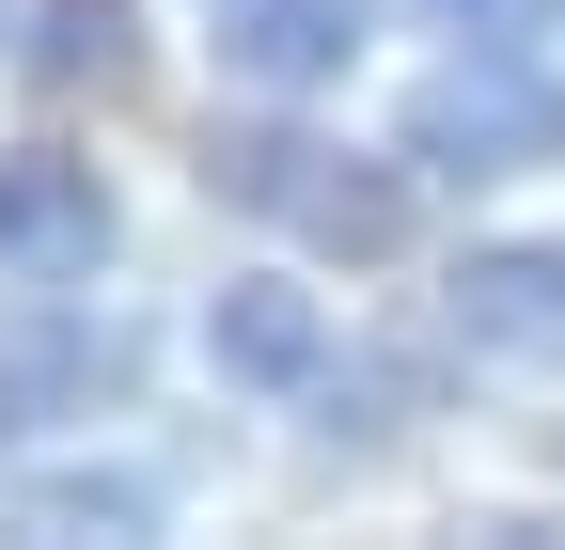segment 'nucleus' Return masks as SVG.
Returning <instances> with one entry per match:
<instances>
[{"mask_svg": "<svg viewBox=\"0 0 565 550\" xmlns=\"http://www.w3.org/2000/svg\"><path fill=\"white\" fill-rule=\"evenodd\" d=\"M393 158H408V173H440V189L534 173V158H565V95L534 80V47H456L440 80H408Z\"/></svg>", "mask_w": 565, "mask_h": 550, "instance_id": "nucleus-1", "label": "nucleus"}, {"mask_svg": "<svg viewBox=\"0 0 565 550\" xmlns=\"http://www.w3.org/2000/svg\"><path fill=\"white\" fill-rule=\"evenodd\" d=\"M110 173L95 158H63V142H32V158H0V284H95L110 267Z\"/></svg>", "mask_w": 565, "mask_h": 550, "instance_id": "nucleus-2", "label": "nucleus"}, {"mask_svg": "<svg viewBox=\"0 0 565 550\" xmlns=\"http://www.w3.org/2000/svg\"><path fill=\"white\" fill-rule=\"evenodd\" d=\"M440 315H456V347H471V362H534V378H565V252H534V236L456 252Z\"/></svg>", "mask_w": 565, "mask_h": 550, "instance_id": "nucleus-3", "label": "nucleus"}, {"mask_svg": "<svg viewBox=\"0 0 565 550\" xmlns=\"http://www.w3.org/2000/svg\"><path fill=\"white\" fill-rule=\"evenodd\" d=\"M362 0H221V80L252 95H330L345 63H362Z\"/></svg>", "mask_w": 565, "mask_h": 550, "instance_id": "nucleus-4", "label": "nucleus"}, {"mask_svg": "<svg viewBox=\"0 0 565 550\" xmlns=\"http://www.w3.org/2000/svg\"><path fill=\"white\" fill-rule=\"evenodd\" d=\"M204 362H221L236 393H315V378H330L315 284H221V299H204Z\"/></svg>", "mask_w": 565, "mask_h": 550, "instance_id": "nucleus-5", "label": "nucleus"}, {"mask_svg": "<svg viewBox=\"0 0 565 550\" xmlns=\"http://www.w3.org/2000/svg\"><path fill=\"white\" fill-rule=\"evenodd\" d=\"M282 221H299L315 252H345V267H393L424 204H408V173H393V158H299V189H282Z\"/></svg>", "mask_w": 565, "mask_h": 550, "instance_id": "nucleus-6", "label": "nucleus"}, {"mask_svg": "<svg viewBox=\"0 0 565 550\" xmlns=\"http://www.w3.org/2000/svg\"><path fill=\"white\" fill-rule=\"evenodd\" d=\"M32 80L126 95V80H141V17H126V0H47V17H32Z\"/></svg>", "mask_w": 565, "mask_h": 550, "instance_id": "nucleus-7", "label": "nucleus"}, {"mask_svg": "<svg viewBox=\"0 0 565 550\" xmlns=\"http://www.w3.org/2000/svg\"><path fill=\"white\" fill-rule=\"evenodd\" d=\"M32 535H141V488L126 472H47V488H17Z\"/></svg>", "mask_w": 565, "mask_h": 550, "instance_id": "nucleus-8", "label": "nucleus"}, {"mask_svg": "<svg viewBox=\"0 0 565 550\" xmlns=\"http://www.w3.org/2000/svg\"><path fill=\"white\" fill-rule=\"evenodd\" d=\"M299 158H315V142H282V126H236V142H204V189L282 204V189H299Z\"/></svg>", "mask_w": 565, "mask_h": 550, "instance_id": "nucleus-9", "label": "nucleus"}, {"mask_svg": "<svg viewBox=\"0 0 565 550\" xmlns=\"http://www.w3.org/2000/svg\"><path fill=\"white\" fill-rule=\"evenodd\" d=\"M440 17H456V32H471V47H534V32H550V17H565V0H440Z\"/></svg>", "mask_w": 565, "mask_h": 550, "instance_id": "nucleus-10", "label": "nucleus"}]
</instances>
